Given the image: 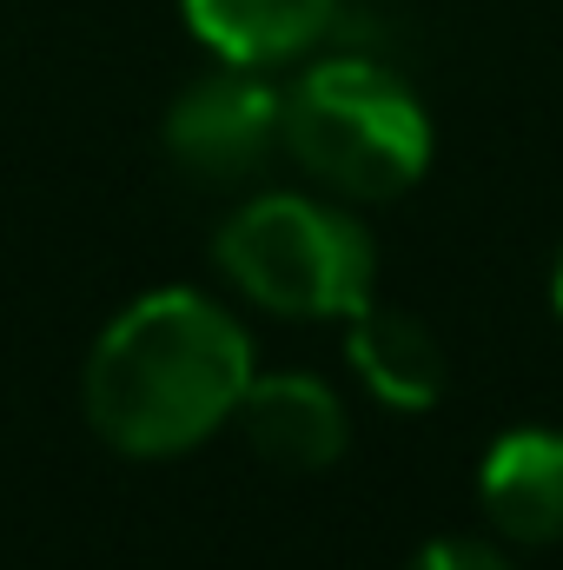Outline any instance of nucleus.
<instances>
[{
    "instance_id": "1",
    "label": "nucleus",
    "mask_w": 563,
    "mask_h": 570,
    "mask_svg": "<svg viewBox=\"0 0 563 570\" xmlns=\"http://www.w3.org/2000/svg\"><path fill=\"white\" fill-rule=\"evenodd\" d=\"M253 385L246 325L206 292H146L87 352L80 405L120 458H186L233 425Z\"/></svg>"
},
{
    "instance_id": "2",
    "label": "nucleus",
    "mask_w": 563,
    "mask_h": 570,
    "mask_svg": "<svg viewBox=\"0 0 563 570\" xmlns=\"http://www.w3.org/2000/svg\"><path fill=\"white\" fill-rule=\"evenodd\" d=\"M285 153L332 199H398L431 166V114L378 60H312L285 87Z\"/></svg>"
},
{
    "instance_id": "3",
    "label": "nucleus",
    "mask_w": 563,
    "mask_h": 570,
    "mask_svg": "<svg viewBox=\"0 0 563 570\" xmlns=\"http://www.w3.org/2000/svg\"><path fill=\"white\" fill-rule=\"evenodd\" d=\"M213 266L273 318H358L378 285V246L332 199L259 193L213 233Z\"/></svg>"
},
{
    "instance_id": "4",
    "label": "nucleus",
    "mask_w": 563,
    "mask_h": 570,
    "mask_svg": "<svg viewBox=\"0 0 563 570\" xmlns=\"http://www.w3.org/2000/svg\"><path fill=\"white\" fill-rule=\"evenodd\" d=\"M159 146L192 186L233 193V186L259 179V166H273V153H285V94L259 67L219 60L213 73L179 87V100L166 107Z\"/></svg>"
},
{
    "instance_id": "5",
    "label": "nucleus",
    "mask_w": 563,
    "mask_h": 570,
    "mask_svg": "<svg viewBox=\"0 0 563 570\" xmlns=\"http://www.w3.org/2000/svg\"><path fill=\"white\" fill-rule=\"evenodd\" d=\"M233 425L253 444V458H266L273 471H292V478L332 471L352 444V419H345L338 392L305 372H266V379L253 372Z\"/></svg>"
},
{
    "instance_id": "6",
    "label": "nucleus",
    "mask_w": 563,
    "mask_h": 570,
    "mask_svg": "<svg viewBox=\"0 0 563 570\" xmlns=\"http://www.w3.org/2000/svg\"><path fill=\"white\" fill-rule=\"evenodd\" d=\"M477 504H484L491 531L517 551L563 544V431H504L477 464Z\"/></svg>"
},
{
    "instance_id": "7",
    "label": "nucleus",
    "mask_w": 563,
    "mask_h": 570,
    "mask_svg": "<svg viewBox=\"0 0 563 570\" xmlns=\"http://www.w3.org/2000/svg\"><path fill=\"white\" fill-rule=\"evenodd\" d=\"M179 7L192 40L213 47V60L259 67V73L305 60L338 20V0H179Z\"/></svg>"
},
{
    "instance_id": "8",
    "label": "nucleus",
    "mask_w": 563,
    "mask_h": 570,
    "mask_svg": "<svg viewBox=\"0 0 563 570\" xmlns=\"http://www.w3.org/2000/svg\"><path fill=\"white\" fill-rule=\"evenodd\" d=\"M345 358H352L358 385L378 405H392V412H431L444 399V345H437V332L424 318H412V312L365 305L352 318Z\"/></svg>"
},
{
    "instance_id": "9",
    "label": "nucleus",
    "mask_w": 563,
    "mask_h": 570,
    "mask_svg": "<svg viewBox=\"0 0 563 570\" xmlns=\"http://www.w3.org/2000/svg\"><path fill=\"white\" fill-rule=\"evenodd\" d=\"M405 570H517V564H511L504 551L477 544V538H431Z\"/></svg>"
},
{
    "instance_id": "10",
    "label": "nucleus",
    "mask_w": 563,
    "mask_h": 570,
    "mask_svg": "<svg viewBox=\"0 0 563 570\" xmlns=\"http://www.w3.org/2000/svg\"><path fill=\"white\" fill-rule=\"evenodd\" d=\"M551 305H557V318H563V259H557V279H551Z\"/></svg>"
}]
</instances>
